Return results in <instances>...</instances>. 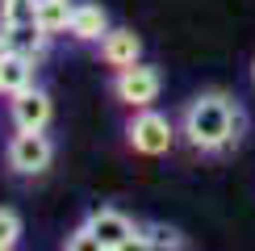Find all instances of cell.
I'll use <instances>...</instances> for the list:
<instances>
[{
  "label": "cell",
  "mask_w": 255,
  "mask_h": 251,
  "mask_svg": "<svg viewBox=\"0 0 255 251\" xmlns=\"http://www.w3.org/2000/svg\"><path fill=\"white\" fill-rule=\"evenodd\" d=\"M180 134L184 142L201 155H226L235 151L247 134V113L235 92H222V88H209V92H197L193 101L184 105L180 113Z\"/></svg>",
  "instance_id": "obj_1"
},
{
  "label": "cell",
  "mask_w": 255,
  "mask_h": 251,
  "mask_svg": "<svg viewBox=\"0 0 255 251\" xmlns=\"http://www.w3.org/2000/svg\"><path fill=\"white\" fill-rule=\"evenodd\" d=\"M126 142H130V151L138 155H167L176 142V126L172 118H163L159 109H134L130 126H126Z\"/></svg>",
  "instance_id": "obj_2"
},
{
  "label": "cell",
  "mask_w": 255,
  "mask_h": 251,
  "mask_svg": "<svg viewBox=\"0 0 255 251\" xmlns=\"http://www.w3.org/2000/svg\"><path fill=\"white\" fill-rule=\"evenodd\" d=\"M159 92H163V76L151 63H134V67H122L113 76V97L122 105H130V109H151L159 101Z\"/></svg>",
  "instance_id": "obj_3"
},
{
  "label": "cell",
  "mask_w": 255,
  "mask_h": 251,
  "mask_svg": "<svg viewBox=\"0 0 255 251\" xmlns=\"http://www.w3.org/2000/svg\"><path fill=\"white\" fill-rule=\"evenodd\" d=\"M4 159H8V167H13L17 176H42L50 167V159H55V142L42 130H17L13 138H8Z\"/></svg>",
  "instance_id": "obj_4"
},
{
  "label": "cell",
  "mask_w": 255,
  "mask_h": 251,
  "mask_svg": "<svg viewBox=\"0 0 255 251\" xmlns=\"http://www.w3.org/2000/svg\"><path fill=\"white\" fill-rule=\"evenodd\" d=\"M50 113H55V105H50V97L38 88V84L8 97V118H13L17 130H46Z\"/></svg>",
  "instance_id": "obj_5"
},
{
  "label": "cell",
  "mask_w": 255,
  "mask_h": 251,
  "mask_svg": "<svg viewBox=\"0 0 255 251\" xmlns=\"http://www.w3.org/2000/svg\"><path fill=\"white\" fill-rule=\"evenodd\" d=\"M101 59H105V67H113V71L134 67V63H142V38H138L134 29H109V34L101 38Z\"/></svg>",
  "instance_id": "obj_6"
},
{
  "label": "cell",
  "mask_w": 255,
  "mask_h": 251,
  "mask_svg": "<svg viewBox=\"0 0 255 251\" xmlns=\"http://www.w3.org/2000/svg\"><path fill=\"white\" fill-rule=\"evenodd\" d=\"M88 230L105 243V251H113L118 243H126L138 226H134L130 214H122V209H109V205H105V209H97V214H88Z\"/></svg>",
  "instance_id": "obj_7"
},
{
  "label": "cell",
  "mask_w": 255,
  "mask_h": 251,
  "mask_svg": "<svg viewBox=\"0 0 255 251\" xmlns=\"http://www.w3.org/2000/svg\"><path fill=\"white\" fill-rule=\"evenodd\" d=\"M109 13H105L101 4H92V0H76V13H71V29L67 34L76 42H101L109 34Z\"/></svg>",
  "instance_id": "obj_8"
},
{
  "label": "cell",
  "mask_w": 255,
  "mask_h": 251,
  "mask_svg": "<svg viewBox=\"0 0 255 251\" xmlns=\"http://www.w3.org/2000/svg\"><path fill=\"white\" fill-rule=\"evenodd\" d=\"M34 71H38V59L8 50L4 63H0V92H4V97H13V92L34 88Z\"/></svg>",
  "instance_id": "obj_9"
},
{
  "label": "cell",
  "mask_w": 255,
  "mask_h": 251,
  "mask_svg": "<svg viewBox=\"0 0 255 251\" xmlns=\"http://www.w3.org/2000/svg\"><path fill=\"white\" fill-rule=\"evenodd\" d=\"M71 13H76V0H38V29L50 38L67 34L71 29Z\"/></svg>",
  "instance_id": "obj_10"
},
{
  "label": "cell",
  "mask_w": 255,
  "mask_h": 251,
  "mask_svg": "<svg viewBox=\"0 0 255 251\" xmlns=\"http://www.w3.org/2000/svg\"><path fill=\"white\" fill-rule=\"evenodd\" d=\"M4 42H8V50H17V55L42 59L46 46H50V34H42L38 25H13V29H4Z\"/></svg>",
  "instance_id": "obj_11"
},
{
  "label": "cell",
  "mask_w": 255,
  "mask_h": 251,
  "mask_svg": "<svg viewBox=\"0 0 255 251\" xmlns=\"http://www.w3.org/2000/svg\"><path fill=\"white\" fill-rule=\"evenodd\" d=\"M0 25H38V0H0Z\"/></svg>",
  "instance_id": "obj_12"
},
{
  "label": "cell",
  "mask_w": 255,
  "mask_h": 251,
  "mask_svg": "<svg viewBox=\"0 0 255 251\" xmlns=\"http://www.w3.org/2000/svg\"><path fill=\"white\" fill-rule=\"evenodd\" d=\"M151 251H188V243L176 235V230L155 226V230H151Z\"/></svg>",
  "instance_id": "obj_13"
},
{
  "label": "cell",
  "mask_w": 255,
  "mask_h": 251,
  "mask_svg": "<svg viewBox=\"0 0 255 251\" xmlns=\"http://www.w3.org/2000/svg\"><path fill=\"white\" fill-rule=\"evenodd\" d=\"M17 239H21V218H17V209H0V243H4V247H17Z\"/></svg>",
  "instance_id": "obj_14"
},
{
  "label": "cell",
  "mask_w": 255,
  "mask_h": 251,
  "mask_svg": "<svg viewBox=\"0 0 255 251\" xmlns=\"http://www.w3.org/2000/svg\"><path fill=\"white\" fill-rule=\"evenodd\" d=\"M67 251H105V243H101V239L88 230V222H84V226L76 230V235L67 239Z\"/></svg>",
  "instance_id": "obj_15"
},
{
  "label": "cell",
  "mask_w": 255,
  "mask_h": 251,
  "mask_svg": "<svg viewBox=\"0 0 255 251\" xmlns=\"http://www.w3.org/2000/svg\"><path fill=\"white\" fill-rule=\"evenodd\" d=\"M113 251H151V235H142V230H134L126 243H118Z\"/></svg>",
  "instance_id": "obj_16"
},
{
  "label": "cell",
  "mask_w": 255,
  "mask_h": 251,
  "mask_svg": "<svg viewBox=\"0 0 255 251\" xmlns=\"http://www.w3.org/2000/svg\"><path fill=\"white\" fill-rule=\"evenodd\" d=\"M4 55H8V42H4V34H0V63H4Z\"/></svg>",
  "instance_id": "obj_17"
},
{
  "label": "cell",
  "mask_w": 255,
  "mask_h": 251,
  "mask_svg": "<svg viewBox=\"0 0 255 251\" xmlns=\"http://www.w3.org/2000/svg\"><path fill=\"white\" fill-rule=\"evenodd\" d=\"M251 84H255V59H251Z\"/></svg>",
  "instance_id": "obj_18"
},
{
  "label": "cell",
  "mask_w": 255,
  "mask_h": 251,
  "mask_svg": "<svg viewBox=\"0 0 255 251\" xmlns=\"http://www.w3.org/2000/svg\"><path fill=\"white\" fill-rule=\"evenodd\" d=\"M0 251H13V247H4V243H0Z\"/></svg>",
  "instance_id": "obj_19"
}]
</instances>
